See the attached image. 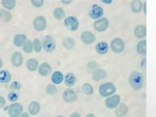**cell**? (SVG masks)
<instances>
[{"mask_svg":"<svg viewBox=\"0 0 156 117\" xmlns=\"http://www.w3.org/2000/svg\"><path fill=\"white\" fill-rule=\"evenodd\" d=\"M144 78L139 72H133L130 76V84L134 90H140L143 87Z\"/></svg>","mask_w":156,"mask_h":117,"instance_id":"1","label":"cell"},{"mask_svg":"<svg viewBox=\"0 0 156 117\" xmlns=\"http://www.w3.org/2000/svg\"><path fill=\"white\" fill-rule=\"evenodd\" d=\"M115 90H116L115 86L112 84V83L108 82V83H105V84H102L100 87L99 92L101 96L107 97V96H110L111 94H113V93L115 92Z\"/></svg>","mask_w":156,"mask_h":117,"instance_id":"2","label":"cell"},{"mask_svg":"<svg viewBox=\"0 0 156 117\" xmlns=\"http://www.w3.org/2000/svg\"><path fill=\"white\" fill-rule=\"evenodd\" d=\"M6 109H8L9 114L11 117H19L20 115L22 114L23 106H22V105H20V104H18V102H16V104H13L9 107H7Z\"/></svg>","mask_w":156,"mask_h":117,"instance_id":"3","label":"cell"},{"mask_svg":"<svg viewBox=\"0 0 156 117\" xmlns=\"http://www.w3.org/2000/svg\"><path fill=\"white\" fill-rule=\"evenodd\" d=\"M90 17L92 19H99L102 16V14H104V10L101 6L99 5H93L90 9Z\"/></svg>","mask_w":156,"mask_h":117,"instance_id":"4","label":"cell"},{"mask_svg":"<svg viewBox=\"0 0 156 117\" xmlns=\"http://www.w3.org/2000/svg\"><path fill=\"white\" fill-rule=\"evenodd\" d=\"M43 47L47 52H52L56 47V43L52 36H46L43 41Z\"/></svg>","mask_w":156,"mask_h":117,"instance_id":"5","label":"cell"},{"mask_svg":"<svg viewBox=\"0 0 156 117\" xmlns=\"http://www.w3.org/2000/svg\"><path fill=\"white\" fill-rule=\"evenodd\" d=\"M65 24L66 27H68L70 30H76L79 27V23H78V20L74 17H67L65 20Z\"/></svg>","mask_w":156,"mask_h":117,"instance_id":"6","label":"cell"},{"mask_svg":"<svg viewBox=\"0 0 156 117\" xmlns=\"http://www.w3.org/2000/svg\"><path fill=\"white\" fill-rule=\"evenodd\" d=\"M110 46L112 50H113V52L120 53L123 51V49H124V42L122 41L120 38H115L112 40Z\"/></svg>","mask_w":156,"mask_h":117,"instance_id":"7","label":"cell"},{"mask_svg":"<svg viewBox=\"0 0 156 117\" xmlns=\"http://www.w3.org/2000/svg\"><path fill=\"white\" fill-rule=\"evenodd\" d=\"M107 27H108V21L106 19H101L95 23V28L100 32L105 31Z\"/></svg>","mask_w":156,"mask_h":117,"instance_id":"8","label":"cell"},{"mask_svg":"<svg viewBox=\"0 0 156 117\" xmlns=\"http://www.w3.org/2000/svg\"><path fill=\"white\" fill-rule=\"evenodd\" d=\"M63 98H65L66 101L67 102H72L77 99V95L76 93L71 90V89H66L63 92Z\"/></svg>","mask_w":156,"mask_h":117,"instance_id":"9","label":"cell"},{"mask_svg":"<svg viewBox=\"0 0 156 117\" xmlns=\"http://www.w3.org/2000/svg\"><path fill=\"white\" fill-rule=\"evenodd\" d=\"M120 101V97L119 96H113L109 98V99H107L105 101V105L108 107V108H114L117 105H118Z\"/></svg>","mask_w":156,"mask_h":117,"instance_id":"10","label":"cell"},{"mask_svg":"<svg viewBox=\"0 0 156 117\" xmlns=\"http://www.w3.org/2000/svg\"><path fill=\"white\" fill-rule=\"evenodd\" d=\"M34 27L37 30H43L46 27V21L43 17H37L34 20Z\"/></svg>","mask_w":156,"mask_h":117,"instance_id":"11","label":"cell"},{"mask_svg":"<svg viewBox=\"0 0 156 117\" xmlns=\"http://www.w3.org/2000/svg\"><path fill=\"white\" fill-rule=\"evenodd\" d=\"M81 39H82V41L86 43V44H91L93 43L95 40H96V37L94 34H92L91 32H83L82 33V35H81Z\"/></svg>","mask_w":156,"mask_h":117,"instance_id":"12","label":"cell"},{"mask_svg":"<svg viewBox=\"0 0 156 117\" xmlns=\"http://www.w3.org/2000/svg\"><path fill=\"white\" fill-rule=\"evenodd\" d=\"M12 62L15 66H20L23 62V56L20 52H16L12 57Z\"/></svg>","mask_w":156,"mask_h":117,"instance_id":"13","label":"cell"},{"mask_svg":"<svg viewBox=\"0 0 156 117\" xmlns=\"http://www.w3.org/2000/svg\"><path fill=\"white\" fill-rule=\"evenodd\" d=\"M96 50L99 54L102 55V54H105L107 50H108V45L105 42H99L96 46Z\"/></svg>","mask_w":156,"mask_h":117,"instance_id":"14","label":"cell"},{"mask_svg":"<svg viewBox=\"0 0 156 117\" xmlns=\"http://www.w3.org/2000/svg\"><path fill=\"white\" fill-rule=\"evenodd\" d=\"M65 82L67 86H73L76 82V76L73 73H67L65 78Z\"/></svg>","mask_w":156,"mask_h":117,"instance_id":"15","label":"cell"},{"mask_svg":"<svg viewBox=\"0 0 156 117\" xmlns=\"http://www.w3.org/2000/svg\"><path fill=\"white\" fill-rule=\"evenodd\" d=\"M135 34L138 38H144L146 34V28L144 26H139L135 29Z\"/></svg>","mask_w":156,"mask_h":117,"instance_id":"16","label":"cell"},{"mask_svg":"<svg viewBox=\"0 0 156 117\" xmlns=\"http://www.w3.org/2000/svg\"><path fill=\"white\" fill-rule=\"evenodd\" d=\"M24 41H27V36L23 35V34H18V35L15 36L14 38V43L15 45L18 47H21L23 44L24 43Z\"/></svg>","mask_w":156,"mask_h":117,"instance_id":"17","label":"cell"},{"mask_svg":"<svg viewBox=\"0 0 156 117\" xmlns=\"http://www.w3.org/2000/svg\"><path fill=\"white\" fill-rule=\"evenodd\" d=\"M50 72H51V66L48 63H42L40 67H39V73L43 76L48 75Z\"/></svg>","mask_w":156,"mask_h":117,"instance_id":"18","label":"cell"},{"mask_svg":"<svg viewBox=\"0 0 156 117\" xmlns=\"http://www.w3.org/2000/svg\"><path fill=\"white\" fill-rule=\"evenodd\" d=\"M11 80V74L8 70H2L0 71V82L7 83Z\"/></svg>","mask_w":156,"mask_h":117,"instance_id":"19","label":"cell"},{"mask_svg":"<svg viewBox=\"0 0 156 117\" xmlns=\"http://www.w3.org/2000/svg\"><path fill=\"white\" fill-rule=\"evenodd\" d=\"M28 110H29V112H30L31 114L35 115V114L38 113L39 110H40V105H39L38 102L33 101V102H31L30 105H29V106H28Z\"/></svg>","mask_w":156,"mask_h":117,"instance_id":"20","label":"cell"},{"mask_svg":"<svg viewBox=\"0 0 156 117\" xmlns=\"http://www.w3.org/2000/svg\"><path fill=\"white\" fill-rule=\"evenodd\" d=\"M136 51L140 55H145L146 54V41L143 40L138 43V46H136Z\"/></svg>","mask_w":156,"mask_h":117,"instance_id":"21","label":"cell"},{"mask_svg":"<svg viewBox=\"0 0 156 117\" xmlns=\"http://www.w3.org/2000/svg\"><path fill=\"white\" fill-rule=\"evenodd\" d=\"M62 79H63V76L60 71H56L52 75V81L55 83V84H60V83H62Z\"/></svg>","mask_w":156,"mask_h":117,"instance_id":"22","label":"cell"},{"mask_svg":"<svg viewBox=\"0 0 156 117\" xmlns=\"http://www.w3.org/2000/svg\"><path fill=\"white\" fill-rule=\"evenodd\" d=\"M27 66L29 70H35L37 66H38V62L35 60V58H30V60H28L27 62Z\"/></svg>","mask_w":156,"mask_h":117,"instance_id":"23","label":"cell"},{"mask_svg":"<svg viewBox=\"0 0 156 117\" xmlns=\"http://www.w3.org/2000/svg\"><path fill=\"white\" fill-rule=\"evenodd\" d=\"M105 77V72L102 69H98L94 72V75H93V79L98 81L100 79H104Z\"/></svg>","mask_w":156,"mask_h":117,"instance_id":"24","label":"cell"},{"mask_svg":"<svg viewBox=\"0 0 156 117\" xmlns=\"http://www.w3.org/2000/svg\"><path fill=\"white\" fill-rule=\"evenodd\" d=\"M141 9H143V3L139 1V0H136V1L132 3V10H133L134 12L139 13L141 11Z\"/></svg>","mask_w":156,"mask_h":117,"instance_id":"25","label":"cell"},{"mask_svg":"<svg viewBox=\"0 0 156 117\" xmlns=\"http://www.w3.org/2000/svg\"><path fill=\"white\" fill-rule=\"evenodd\" d=\"M12 18L11 14L7 11H4V10H0V20L3 22H8L10 21Z\"/></svg>","mask_w":156,"mask_h":117,"instance_id":"26","label":"cell"},{"mask_svg":"<svg viewBox=\"0 0 156 117\" xmlns=\"http://www.w3.org/2000/svg\"><path fill=\"white\" fill-rule=\"evenodd\" d=\"M63 45H65V47L66 49H68V50H70V49H73V47H74L75 43H74V40H73L72 38H66L65 41H63Z\"/></svg>","mask_w":156,"mask_h":117,"instance_id":"27","label":"cell"},{"mask_svg":"<svg viewBox=\"0 0 156 117\" xmlns=\"http://www.w3.org/2000/svg\"><path fill=\"white\" fill-rule=\"evenodd\" d=\"M127 111H128V106L126 105H121L119 106V108L116 111V115L117 116H124L127 113Z\"/></svg>","mask_w":156,"mask_h":117,"instance_id":"28","label":"cell"},{"mask_svg":"<svg viewBox=\"0 0 156 117\" xmlns=\"http://www.w3.org/2000/svg\"><path fill=\"white\" fill-rule=\"evenodd\" d=\"M54 15L58 20H62L65 18V12L62 8H57L55 11H54Z\"/></svg>","mask_w":156,"mask_h":117,"instance_id":"29","label":"cell"},{"mask_svg":"<svg viewBox=\"0 0 156 117\" xmlns=\"http://www.w3.org/2000/svg\"><path fill=\"white\" fill-rule=\"evenodd\" d=\"M2 5L7 9H13L16 5V2L13 1V0H4V1H2Z\"/></svg>","mask_w":156,"mask_h":117,"instance_id":"30","label":"cell"},{"mask_svg":"<svg viewBox=\"0 0 156 117\" xmlns=\"http://www.w3.org/2000/svg\"><path fill=\"white\" fill-rule=\"evenodd\" d=\"M32 47H33V45L31 44V42L27 40V41H26V43L23 44V49L26 53H30L32 51Z\"/></svg>","mask_w":156,"mask_h":117,"instance_id":"31","label":"cell"},{"mask_svg":"<svg viewBox=\"0 0 156 117\" xmlns=\"http://www.w3.org/2000/svg\"><path fill=\"white\" fill-rule=\"evenodd\" d=\"M83 92L87 95H92L93 94V87L90 84H88V83H85V84L83 85Z\"/></svg>","mask_w":156,"mask_h":117,"instance_id":"32","label":"cell"},{"mask_svg":"<svg viewBox=\"0 0 156 117\" xmlns=\"http://www.w3.org/2000/svg\"><path fill=\"white\" fill-rule=\"evenodd\" d=\"M33 47H34V50L36 52H40L41 51V43L38 39H34V42H33Z\"/></svg>","mask_w":156,"mask_h":117,"instance_id":"33","label":"cell"},{"mask_svg":"<svg viewBox=\"0 0 156 117\" xmlns=\"http://www.w3.org/2000/svg\"><path fill=\"white\" fill-rule=\"evenodd\" d=\"M47 93H48L49 95L56 94V93H57V88L55 86H53V85H48V87H47Z\"/></svg>","mask_w":156,"mask_h":117,"instance_id":"34","label":"cell"},{"mask_svg":"<svg viewBox=\"0 0 156 117\" xmlns=\"http://www.w3.org/2000/svg\"><path fill=\"white\" fill-rule=\"evenodd\" d=\"M18 98H19L18 94H16V93H10V94L8 95V99L11 101H17Z\"/></svg>","mask_w":156,"mask_h":117,"instance_id":"35","label":"cell"},{"mask_svg":"<svg viewBox=\"0 0 156 117\" xmlns=\"http://www.w3.org/2000/svg\"><path fill=\"white\" fill-rule=\"evenodd\" d=\"M11 87H12V89H13V90H19L20 88H21V84H20L19 82H13V83H12V85H11Z\"/></svg>","mask_w":156,"mask_h":117,"instance_id":"36","label":"cell"},{"mask_svg":"<svg viewBox=\"0 0 156 117\" xmlns=\"http://www.w3.org/2000/svg\"><path fill=\"white\" fill-rule=\"evenodd\" d=\"M31 4L33 5V6H35V7H40L43 5V1H34V0H32L31 1Z\"/></svg>","mask_w":156,"mask_h":117,"instance_id":"37","label":"cell"},{"mask_svg":"<svg viewBox=\"0 0 156 117\" xmlns=\"http://www.w3.org/2000/svg\"><path fill=\"white\" fill-rule=\"evenodd\" d=\"M4 105H5V100L2 97H0V107H2Z\"/></svg>","mask_w":156,"mask_h":117,"instance_id":"38","label":"cell"},{"mask_svg":"<svg viewBox=\"0 0 156 117\" xmlns=\"http://www.w3.org/2000/svg\"><path fill=\"white\" fill-rule=\"evenodd\" d=\"M70 117H80V115L78 113H73V114L70 115Z\"/></svg>","mask_w":156,"mask_h":117,"instance_id":"39","label":"cell"},{"mask_svg":"<svg viewBox=\"0 0 156 117\" xmlns=\"http://www.w3.org/2000/svg\"><path fill=\"white\" fill-rule=\"evenodd\" d=\"M20 117H28V114L27 113H23V114L20 115Z\"/></svg>","mask_w":156,"mask_h":117,"instance_id":"40","label":"cell"},{"mask_svg":"<svg viewBox=\"0 0 156 117\" xmlns=\"http://www.w3.org/2000/svg\"><path fill=\"white\" fill-rule=\"evenodd\" d=\"M2 66H3V63H2V61H1V60H0V68H1V67H2Z\"/></svg>","mask_w":156,"mask_h":117,"instance_id":"41","label":"cell"},{"mask_svg":"<svg viewBox=\"0 0 156 117\" xmlns=\"http://www.w3.org/2000/svg\"><path fill=\"white\" fill-rule=\"evenodd\" d=\"M87 117H95L94 115H93V114H89V115H88Z\"/></svg>","mask_w":156,"mask_h":117,"instance_id":"42","label":"cell"},{"mask_svg":"<svg viewBox=\"0 0 156 117\" xmlns=\"http://www.w3.org/2000/svg\"><path fill=\"white\" fill-rule=\"evenodd\" d=\"M58 117H62V116H58Z\"/></svg>","mask_w":156,"mask_h":117,"instance_id":"43","label":"cell"}]
</instances>
